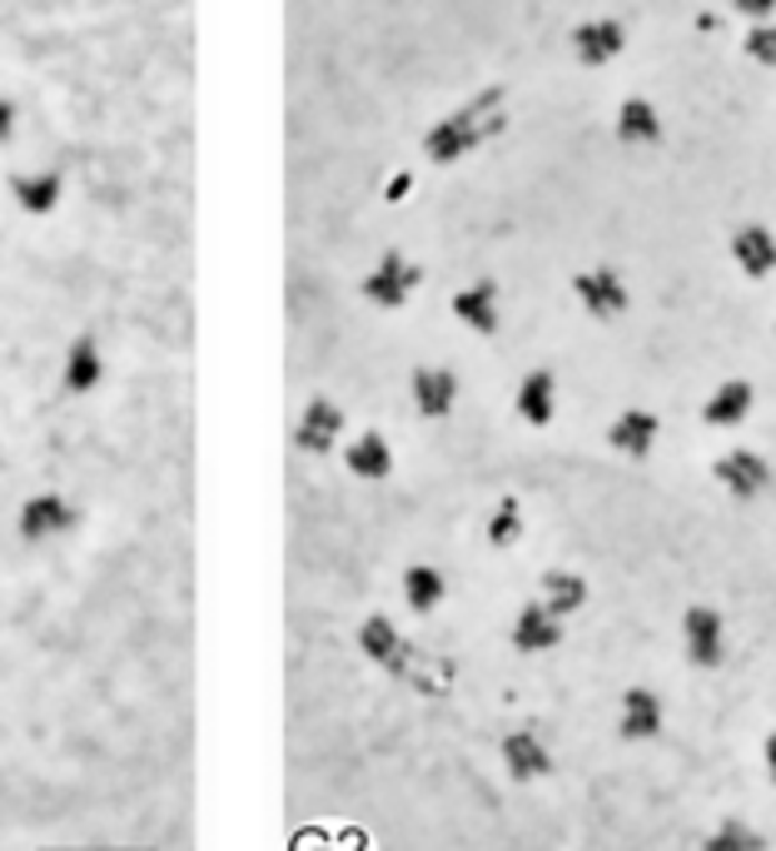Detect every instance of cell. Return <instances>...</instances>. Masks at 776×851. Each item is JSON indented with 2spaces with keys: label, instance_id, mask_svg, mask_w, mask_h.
<instances>
[{
  "label": "cell",
  "instance_id": "obj_1",
  "mask_svg": "<svg viewBox=\"0 0 776 851\" xmlns=\"http://www.w3.org/2000/svg\"><path fill=\"white\" fill-rule=\"evenodd\" d=\"M508 125V90L503 85H488L473 100H463L453 115H443L429 135H423V155L433 165H453V159L473 155L478 145H488L498 130Z\"/></svg>",
  "mask_w": 776,
  "mask_h": 851
},
{
  "label": "cell",
  "instance_id": "obj_2",
  "mask_svg": "<svg viewBox=\"0 0 776 851\" xmlns=\"http://www.w3.org/2000/svg\"><path fill=\"white\" fill-rule=\"evenodd\" d=\"M419 280H423L419 264H413L409 254L389 250L384 260L364 274V284H358V290H364V300L379 304V310H403V304H409V294L419 290Z\"/></svg>",
  "mask_w": 776,
  "mask_h": 851
},
{
  "label": "cell",
  "instance_id": "obj_3",
  "mask_svg": "<svg viewBox=\"0 0 776 851\" xmlns=\"http://www.w3.org/2000/svg\"><path fill=\"white\" fill-rule=\"evenodd\" d=\"M358 653H364L374 667H384V673L413 677V647H409V637H403L399 627H393V618H384V613H369V618L358 623Z\"/></svg>",
  "mask_w": 776,
  "mask_h": 851
},
{
  "label": "cell",
  "instance_id": "obj_4",
  "mask_svg": "<svg viewBox=\"0 0 776 851\" xmlns=\"http://www.w3.org/2000/svg\"><path fill=\"white\" fill-rule=\"evenodd\" d=\"M76 524H80V508L70 503L66 493H36V498H26V503H20V518H16V528H20V538H26V542L60 538V534H70Z\"/></svg>",
  "mask_w": 776,
  "mask_h": 851
},
{
  "label": "cell",
  "instance_id": "obj_5",
  "mask_svg": "<svg viewBox=\"0 0 776 851\" xmlns=\"http://www.w3.org/2000/svg\"><path fill=\"white\" fill-rule=\"evenodd\" d=\"M682 643L692 667H721L727 657V627H721V613L707 608V603H692L682 618Z\"/></svg>",
  "mask_w": 776,
  "mask_h": 851
},
{
  "label": "cell",
  "instance_id": "obj_6",
  "mask_svg": "<svg viewBox=\"0 0 776 851\" xmlns=\"http://www.w3.org/2000/svg\"><path fill=\"white\" fill-rule=\"evenodd\" d=\"M717 483L727 488L731 498H757V493H767V483H772V468H767V459H762L757 449H731V453H721L717 459Z\"/></svg>",
  "mask_w": 776,
  "mask_h": 851
},
{
  "label": "cell",
  "instance_id": "obj_7",
  "mask_svg": "<svg viewBox=\"0 0 776 851\" xmlns=\"http://www.w3.org/2000/svg\"><path fill=\"white\" fill-rule=\"evenodd\" d=\"M572 294H578L582 310H588L592 319H618L627 310V300H632V294H627V280L618 270H608V264L578 274V280H572Z\"/></svg>",
  "mask_w": 776,
  "mask_h": 851
},
{
  "label": "cell",
  "instance_id": "obj_8",
  "mask_svg": "<svg viewBox=\"0 0 776 851\" xmlns=\"http://www.w3.org/2000/svg\"><path fill=\"white\" fill-rule=\"evenodd\" d=\"M338 433H344V409H338L334 399H310L299 413V423H294V443H299L304 453H334Z\"/></svg>",
  "mask_w": 776,
  "mask_h": 851
},
{
  "label": "cell",
  "instance_id": "obj_9",
  "mask_svg": "<svg viewBox=\"0 0 776 851\" xmlns=\"http://www.w3.org/2000/svg\"><path fill=\"white\" fill-rule=\"evenodd\" d=\"M453 403H459V374L439 364H419L413 369V409L423 419H449Z\"/></svg>",
  "mask_w": 776,
  "mask_h": 851
},
{
  "label": "cell",
  "instance_id": "obj_10",
  "mask_svg": "<svg viewBox=\"0 0 776 851\" xmlns=\"http://www.w3.org/2000/svg\"><path fill=\"white\" fill-rule=\"evenodd\" d=\"M627 46V26L622 20H582L578 30H572V56L582 60V66H608V60H618Z\"/></svg>",
  "mask_w": 776,
  "mask_h": 851
},
{
  "label": "cell",
  "instance_id": "obj_11",
  "mask_svg": "<svg viewBox=\"0 0 776 851\" xmlns=\"http://www.w3.org/2000/svg\"><path fill=\"white\" fill-rule=\"evenodd\" d=\"M503 767L513 772L518 782H538V776L552 772V747L533 727H518L503 737Z\"/></svg>",
  "mask_w": 776,
  "mask_h": 851
},
{
  "label": "cell",
  "instance_id": "obj_12",
  "mask_svg": "<svg viewBox=\"0 0 776 851\" xmlns=\"http://www.w3.org/2000/svg\"><path fill=\"white\" fill-rule=\"evenodd\" d=\"M657 413H647V409H622L618 419H612V429H608V443L622 453V459H647L652 453V443H657Z\"/></svg>",
  "mask_w": 776,
  "mask_h": 851
},
{
  "label": "cell",
  "instance_id": "obj_13",
  "mask_svg": "<svg viewBox=\"0 0 776 851\" xmlns=\"http://www.w3.org/2000/svg\"><path fill=\"white\" fill-rule=\"evenodd\" d=\"M731 260L741 264L747 280H767L776 270V234L767 225H741L731 234Z\"/></svg>",
  "mask_w": 776,
  "mask_h": 851
},
{
  "label": "cell",
  "instance_id": "obj_14",
  "mask_svg": "<svg viewBox=\"0 0 776 851\" xmlns=\"http://www.w3.org/2000/svg\"><path fill=\"white\" fill-rule=\"evenodd\" d=\"M618 732L627 742H647L662 732V697L652 693V687H627L622 693V722Z\"/></svg>",
  "mask_w": 776,
  "mask_h": 851
},
{
  "label": "cell",
  "instance_id": "obj_15",
  "mask_svg": "<svg viewBox=\"0 0 776 851\" xmlns=\"http://www.w3.org/2000/svg\"><path fill=\"white\" fill-rule=\"evenodd\" d=\"M558 643H562V618H552L543 603L518 608V623H513V647L518 653H552Z\"/></svg>",
  "mask_w": 776,
  "mask_h": 851
},
{
  "label": "cell",
  "instance_id": "obj_16",
  "mask_svg": "<svg viewBox=\"0 0 776 851\" xmlns=\"http://www.w3.org/2000/svg\"><path fill=\"white\" fill-rule=\"evenodd\" d=\"M453 314L459 324H468L473 334H498V284L493 280H478L468 290L453 294Z\"/></svg>",
  "mask_w": 776,
  "mask_h": 851
},
{
  "label": "cell",
  "instance_id": "obj_17",
  "mask_svg": "<svg viewBox=\"0 0 776 851\" xmlns=\"http://www.w3.org/2000/svg\"><path fill=\"white\" fill-rule=\"evenodd\" d=\"M752 399H757V393H752L747 379H727V384H717V393L701 403V419H707L711 429H737V423L752 413Z\"/></svg>",
  "mask_w": 776,
  "mask_h": 851
},
{
  "label": "cell",
  "instance_id": "obj_18",
  "mask_svg": "<svg viewBox=\"0 0 776 851\" xmlns=\"http://www.w3.org/2000/svg\"><path fill=\"white\" fill-rule=\"evenodd\" d=\"M552 413H558V379H552L548 369H533V374L518 384V419L543 429V423H552Z\"/></svg>",
  "mask_w": 776,
  "mask_h": 851
},
{
  "label": "cell",
  "instance_id": "obj_19",
  "mask_svg": "<svg viewBox=\"0 0 776 851\" xmlns=\"http://www.w3.org/2000/svg\"><path fill=\"white\" fill-rule=\"evenodd\" d=\"M344 463H348V473H354V478H369V483H379V478H389V473H393L389 439H384L379 429L358 433V439L344 449Z\"/></svg>",
  "mask_w": 776,
  "mask_h": 851
},
{
  "label": "cell",
  "instance_id": "obj_20",
  "mask_svg": "<svg viewBox=\"0 0 776 851\" xmlns=\"http://www.w3.org/2000/svg\"><path fill=\"white\" fill-rule=\"evenodd\" d=\"M403 598H409V608L419 613V618H429V613H439V603L449 598V583H443V573L433 568V563H413V568L403 573Z\"/></svg>",
  "mask_w": 776,
  "mask_h": 851
},
{
  "label": "cell",
  "instance_id": "obj_21",
  "mask_svg": "<svg viewBox=\"0 0 776 851\" xmlns=\"http://www.w3.org/2000/svg\"><path fill=\"white\" fill-rule=\"evenodd\" d=\"M10 195L30 215H50L60 205V175L56 169H36V175H10Z\"/></svg>",
  "mask_w": 776,
  "mask_h": 851
},
{
  "label": "cell",
  "instance_id": "obj_22",
  "mask_svg": "<svg viewBox=\"0 0 776 851\" xmlns=\"http://www.w3.org/2000/svg\"><path fill=\"white\" fill-rule=\"evenodd\" d=\"M618 140H622V145H657V140H662V115L652 110V100H642V95L622 100V110H618Z\"/></svg>",
  "mask_w": 776,
  "mask_h": 851
},
{
  "label": "cell",
  "instance_id": "obj_23",
  "mask_svg": "<svg viewBox=\"0 0 776 851\" xmlns=\"http://www.w3.org/2000/svg\"><path fill=\"white\" fill-rule=\"evenodd\" d=\"M100 374H105L100 344H95V334H80L76 344L66 349V389L70 393H90L95 384H100Z\"/></svg>",
  "mask_w": 776,
  "mask_h": 851
},
{
  "label": "cell",
  "instance_id": "obj_24",
  "mask_svg": "<svg viewBox=\"0 0 776 851\" xmlns=\"http://www.w3.org/2000/svg\"><path fill=\"white\" fill-rule=\"evenodd\" d=\"M582 603H588V583H582V573H572V568L543 573V608L552 613V618H568V613H578Z\"/></svg>",
  "mask_w": 776,
  "mask_h": 851
},
{
  "label": "cell",
  "instance_id": "obj_25",
  "mask_svg": "<svg viewBox=\"0 0 776 851\" xmlns=\"http://www.w3.org/2000/svg\"><path fill=\"white\" fill-rule=\"evenodd\" d=\"M701 851H767V837H762L757 826H747L741 816H727V822L701 842Z\"/></svg>",
  "mask_w": 776,
  "mask_h": 851
},
{
  "label": "cell",
  "instance_id": "obj_26",
  "mask_svg": "<svg viewBox=\"0 0 776 851\" xmlns=\"http://www.w3.org/2000/svg\"><path fill=\"white\" fill-rule=\"evenodd\" d=\"M518 538H523V508H518V498H503L493 508V518H488V542L493 548H513Z\"/></svg>",
  "mask_w": 776,
  "mask_h": 851
},
{
  "label": "cell",
  "instance_id": "obj_27",
  "mask_svg": "<svg viewBox=\"0 0 776 851\" xmlns=\"http://www.w3.org/2000/svg\"><path fill=\"white\" fill-rule=\"evenodd\" d=\"M741 50H747L757 66H776V26H767V20H762V26H752L747 40H741Z\"/></svg>",
  "mask_w": 776,
  "mask_h": 851
},
{
  "label": "cell",
  "instance_id": "obj_28",
  "mask_svg": "<svg viewBox=\"0 0 776 851\" xmlns=\"http://www.w3.org/2000/svg\"><path fill=\"white\" fill-rule=\"evenodd\" d=\"M731 6H737L741 16L752 20V26H762V20H767L772 10H776V0H731Z\"/></svg>",
  "mask_w": 776,
  "mask_h": 851
},
{
  "label": "cell",
  "instance_id": "obj_29",
  "mask_svg": "<svg viewBox=\"0 0 776 851\" xmlns=\"http://www.w3.org/2000/svg\"><path fill=\"white\" fill-rule=\"evenodd\" d=\"M409 189H413V175H409V169H399V175H393L389 185H384V199H389V205H399Z\"/></svg>",
  "mask_w": 776,
  "mask_h": 851
},
{
  "label": "cell",
  "instance_id": "obj_30",
  "mask_svg": "<svg viewBox=\"0 0 776 851\" xmlns=\"http://www.w3.org/2000/svg\"><path fill=\"white\" fill-rule=\"evenodd\" d=\"M10 135H16V105L0 95V140H10Z\"/></svg>",
  "mask_w": 776,
  "mask_h": 851
},
{
  "label": "cell",
  "instance_id": "obj_31",
  "mask_svg": "<svg viewBox=\"0 0 776 851\" xmlns=\"http://www.w3.org/2000/svg\"><path fill=\"white\" fill-rule=\"evenodd\" d=\"M767 772H772V782H776V732L767 737Z\"/></svg>",
  "mask_w": 776,
  "mask_h": 851
}]
</instances>
